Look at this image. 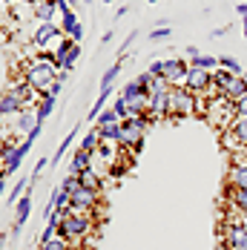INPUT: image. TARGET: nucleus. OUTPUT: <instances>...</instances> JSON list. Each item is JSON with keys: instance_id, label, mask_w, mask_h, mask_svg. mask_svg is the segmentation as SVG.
Instances as JSON below:
<instances>
[{"instance_id": "nucleus-1", "label": "nucleus", "mask_w": 247, "mask_h": 250, "mask_svg": "<svg viewBox=\"0 0 247 250\" xmlns=\"http://www.w3.org/2000/svg\"><path fill=\"white\" fill-rule=\"evenodd\" d=\"M23 81L32 89H38V92H43L49 83H55L58 81V61H55V55H38L35 61L23 63Z\"/></svg>"}, {"instance_id": "nucleus-2", "label": "nucleus", "mask_w": 247, "mask_h": 250, "mask_svg": "<svg viewBox=\"0 0 247 250\" xmlns=\"http://www.w3.org/2000/svg\"><path fill=\"white\" fill-rule=\"evenodd\" d=\"M201 115H204V121L213 126V129L224 132V129H230L233 121H236V104H233L230 98H224V95L210 98V101H204Z\"/></svg>"}, {"instance_id": "nucleus-3", "label": "nucleus", "mask_w": 247, "mask_h": 250, "mask_svg": "<svg viewBox=\"0 0 247 250\" xmlns=\"http://www.w3.org/2000/svg\"><path fill=\"white\" fill-rule=\"evenodd\" d=\"M149 124H152L149 115H132V118L121 121V138H118V144H121L129 155L141 152L144 150V135H147Z\"/></svg>"}, {"instance_id": "nucleus-4", "label": "nucleus", "mask_w": 247, "mask_h": 250, "mask_svg": "<svg viewBox=\"0 0 247 250\" xmlns=\"http://www.w3.org/2000/svg\"><path fill=\"white\" fill-rule=\"evenodd\" d=\"M201 109H204V101L198 95H193L187 86H173L170 89V121L201 115Z\"/></svg>"}, {"instance_id": "nucleus-5", "label": "nucleus", "mask_w": 247, "mask_h": 250, "mask_svg": "<svg viewBox=\"0 0 247 250\" xmlns=\"http://www.w3.org/2000/svg\"><path fill=\"white\" fill-rule=\"evenodd\" d=\"M89 230H92V219H89V213H81V210H69V213H63V225H61V236H63V239H69V242H81Z\"/></svg>"}, {"instance_id": "nucleus-6", "label": "nucleus", "mask_w": 247, "mask_h": 250, "mask_svg": "<svg viewBox=\"0 0 247 250\" xmlns=\"http://www.w3.org/2000/svg\"><path fill=\"white\" fill-rule=\"evenodd\" d=\"M121 98L126 101V106H129V118L132 115H147L149 109V92L138 83V81H132V83H126L121 89Z\"/></svg>"}, {"instance_id": "nucleus-7", "label": "nucleus", "mask_w": 247, "mask_h": 250, "mask_svg": "<svg viewBox=\"0 0 247 250\" xmlns=\"http://www.w3.org/2000/svg\"><path fill=\"white\" fill-rule=\"evenodd\" d=\"M187 72H190V63H187L184 58H170V61H164V72H161V78H164L170 86H184Z\"/></svg>"}, {"instance_id": "nucleus-8", "label": "nucleus", "mask_w": 247, "mask_h": 250, "mask_svg": "<svg viewBox=\"0 0 247 250\" xmlns=\"http://www.w3.org/2000/svg\"><path fill=\"white\" fill-rule=\"evenodd\" d=\"M61 38H66V35H63V29H61V26L52 21V23H38V29H35V38H32V43H35L38 49H46L49 43H58Z\"/></svg>"}, {"instance_id": "nucleus-9", "label": "nucleus", "mask_w": 247, "mask_h": 250, "mask_svg": "<svg viewBox=\"0 0 247 250\" xmlns=\"http://www.w3.org/2000/svg\"><path fill=\"white\" fill-rule=\"evenodd\" d=\"M210 83H213V72H207V69H198V66H190L184 86H187L193 95H204Z\"/></svg>"}, {"instance_id": "nucleus-10", "label": "nucleus", "mask_w": 247, "mask_h": 250, "mask_svg": "<svg viewBox=\"0 0 247 250\" xmlns=\"http://www.w3.org/2000/svg\"><path fill=\"white\" fill-rule=\"evenodd\" d=\"M101 204V193L95 190H86V187H78L72 193V210H81V213H92Z\"/></svg>"}, {"instance_id": "nucleus-11", "label": "nucleus", "mask_w": 247, "mask_h": 250, "mask_svg": "<svg viewBox=\"0 0 247 250\" xmlns=\"http://www.w3.org/2000/svg\"><path fill=\"white\" fill-rule=\"evenodd\" d=\"M224 248H245L247 250V230L242 225H233V222H224Z\"/></svg>"}, {"instance_id": "nucleus-12", "label": "nucleus", "mask_w": 247, "mask_h": 250, "mask_svg": "<svg viewBox=\"0 0 247 250\" xmlns=\"http://www.w3.org/2000/svg\"><path fill=\"white\" fill-rule=\"evenodd\" d=\"M61 29H63V35H66V38H72L75 43H81V41H83V26H81V21H78V15H75L72 9L61 15Z\"/></svg>"}, {"instance_id": "nucleus-13", "label": "nucleus", "mask_w": 247, "mask_h": 250, "mask_svg": "<svg viewBox=\"0 0 247 250\" xmlns=\"http://www.w3.org/2000/svg\"><path fill=\"white\" fill-rule=\"evenodd\" d=\"M147 115L152 121L158 118H170V92H161V95H149V109Z\"/></svg>"}, {"instance_id": "nucleus-14", "label": "nucleus", "mask_w": 247, "mask_h": 250, "mask_svg": "<svg viewBox=\"0 0 247 250\" xmlns=\"http://www.w3.org/2000/svg\"><path fill=\"white\" fill-rule=\"evenodd\" d=\"M32 184H35V178L29 181V190L23 193V199L15 204V233L26 225V219H29V213H32Z\"/></svg>"}, {"instance_id": "nucleus-15", "label": "nucleus", "mask_w": 247, "mask_h": 250, "mask_svg": "<svg viewBox=\"0 0 247 250\" xmlns=\"http://www.w3.org/2000/svg\"><path fill=\"white\" fill-rule=\"evenodd\" d=\"M21 109H23V104L15 95V89H6V92L0 95V121L15 118V112H21Z\"/></svg>"}, {"instance_id": "nucleus-16", "label": "nucleus", "mask_w": 247, "mask_h": 250, "mask_svg": "<svg viewBox=\"0 0 247 250\" xmlns=\"http://www.w3.org/2000/svg\"><path fill=\"white\" fill-rule=\"evenodd\" d=\"M55 12H58L55 0H35V3H32V18H35L38 23H52Z\"/></svg>"}, {"instance_id": "nucleus-17", "label": "nucleus", "mask_w": 247, "mask_h": 250, "mask_svg": "<svg viewBox=\"0 0 247 250\" xmlns=\"http://www.w3.org/2000/svg\"><path fill=\"white\" fill-rule=\"evenodd\" d=\"M245 95H247V75H236L227 86H224V98H230L233 104L242 101Z\"/></svg>"}, {"instance_id": "nucleus-18", "label": "nucleus", "mask_w": 247, "mask_h": 250, "mask_svg": "<svg viewBox=\"0 0 247 250\" xmlns=\"http://www.w3.org/2000/svg\"><path fill=\"white\" fill-rule=\"evenodd\" d=\"M38 124H41V121H38L35 109H21V112H18V118H15V129H18L21 135H29Z\"/></svg>"}, {"instance_id": "nucleus-19", "label": "nucleus", "mask_w": 247, "mask_h": 250, "mask_svg": "<svg viewBox=\"0 0 247 250\" xmlns=\"http://www.w3.org/2000/svg\"><path fill=\"white\" fill-rule=\"evenodd\" d=\"M224 199H227V204H230L233 210H239V213H247V190H239V187H227Z\"/></svg>"}, {"instance_id": "nucleus-20", "label": "nucleus", "mask_w": 247, "mask_h": 250, "mask_svg": "<svg viewBox=\"0 0 247 250\" xmlns=\"http://www.w3.org/2000/svg\"><path fill=\"white\" fill-rule=\"evenodd\" d=\"M89 164H92V152H86V150H75V158H72V164H69V173L72 175H81L83 170H89Z\"/></svg>"}, {"instance_id": "nucleus-21", "label": "nucleus", "mask_w": 247, "mask_h": 250, "mask_svg": "<svg viewBox=\"0 0 247 250\" xmlns=\"http://www.w3.org/2000/svg\"><path fill=\"white\" fill-rule=\"evenodd\" d=\"M227 187H239L247 190V167H227Z\"/></svg>"}, {"instance_id": "nucleus-22", "label": "nucleus", "mask_w": 247, "mask_h": 250, "mask_svg": "<svg viewBox=\"0 0 247 250\" xmlns=\"http://www.w3.org/2000/svg\"><path fill=\"white\" fill-rule=\"evenodd\" d=\"M78 181H81V187H86V190H95V193H101V187H103V184H101L103 178H101L95 170H83V173L78 175Z\"/></svg>"}, {"instance_id": "nucleus-23", "label": "nucleus", "mask_w": 247, "mask_h": 250, "mask_svg": "<svg viewBox=\"0 0 247 250\" xmlns=\"http://www.w3.org/2000/svg\"><path fill=\"white\" fill-rule=\"evenodd\" d=\"M222 150L227 152V155H233V152L245 150V147H242V141L236 138V132H233V129H224V132H222Z\"/></svg>"}, {"instance_id": "nucleus-24", "label": "nucleus", "mask_w": 247, "mask_h": 250, "mask_svg": "<svg viewBox=\"0 0 247 250\" xmlns=\"http://www.w3.org/2000/svg\"><path fill=\"white\" fill-rule=\"evenodd\" d=\"M103 144V135H101V129L95 126V129H89L86 135H83V144H81V150H86V152H95Z\"/></svg>"}, {"instance_id": "nucleus-25", "label": "nucleus", "mask_w": 247, "mask_h": 250, "mask_svg": "<svg viewBox=\"0 0 247 250\" xmlns=\"http://www.w3.org/2000/svg\"><path fill=\"white\" fill-rule=\"evenodd\" d=\"M190 66L207 69V72H216V69H219V58H213V55H196V58L190 61Z\"/></svg>"}, {"instance_id": "nucleus-26", "label": "nucleus", "mask_w": 247, "mask_h": 250, "mask_svg": "<svg viewBox=\"0 0 247 250\" xmlns=\"http://www.w3.org/2000/svg\"><path fill=\"white\" fill-rule=\"evenodd\" d=\"M52 106H55V98H52V95H41L38 109H35V115H38V121H41V124H43V118H49Z\"/></svg>"}, {"instance_id": "nucleus-27", "label": "nucleus", "mask_w": 247, "mask_h": 250, "mask_svg": "<svg viewBox=\"0 0 247 250\" xmlns=\"http://www.w3.org/2000/svg\"><path fill=\"white\" fill-rule=\"evenodd\" d=\"M219 66L227 69L230 75H245V72H242V63H239L236 58H230V55H222V58H219Z\"/></svg>"}, {"instance_id": "nucleus-28", "label": "nucleus", "mask_w": 247, "mask_h": 250, "mask_svg": "<svg viewBox=\"0 0 247 250\" xmlns=\"http://www.w3.org/2000/svg\"><path fill=\"white\" fill-rule=\"evenodd\" d=\"M72 46H75V41H72V38H61V41L55 43V61H58V66H61V61L66 58V52L72 49Z\"/></svg>"}, {"instance_id": "nucleus-29", "label": "nucleus", "mask_w": 247, "mask_h": 250, "mask_svg": "<svg viewBox=\"0 0 247 250\" xmlns=\"http://www.w3.org/2000/svg\"><path fill=\"white\" fill-rule=\"evenodd\" d=\"M121 69H124V61H115V63L103 72V78H101V89H103V86H112V81L118 78V72H121Z\"/></svg>"}, {"instance_id": "nucleus-30", "label": "nucleus", "mask_w": 247, "mask_h": 250, "mask_svg": "<svg viewBox=\"0 0 247 250\" xmlns=\"http://www.w3.org/2000/svg\"><path fill=\"white\" fill-rule=\"evenodd\" d=\"M233 132H236V138L242 141V147H247V118H236L233 126H230Z\"/></svg>"}, {"instance_id": "nucleus-31", "label": "nucleus", "mask_w": 247, "mask_h": 250, "mask_svg": "<svg viewBox=\"0 0 247 250\" xmlns=\"http://www.w3.org/2000/svg\"><path fill=\"white\" fill-rule=\"evenodd\" d=\"M78 58H81V43H75L72 49L66 52V58L61 61V66H63V72H69V69H72V66H75V61H78Z\"/></svg>"}, {"instance_id": "nucleus-32", "label": "nucleus", "mask_w": 247, "mask_h": 250, "mask_svg": "<svg viewBox=\"0 0 247 250\" xmlns=\"http://www.w3.org/2000/svg\"><path fill=\"white\" fill-rule=\"evenodd\" d=\"M233 78H236V75H230V72H227V69H222V66H219V69H216V72H213V83H216V86H219V89H222V95H224V86H227V83H230V81H233Z\"/></svg>"}, {"instance_id": "nucleus-33", "label": "nucleus", "mask_w": 247, "mask_h": 250, "mask_svg": "<svg viewBox=\"0 0 247 250\" xmlns=\"http://www.w3.org/2000/svg\"><path fill=\"white\" fill-rule=\"evenodd\" d=\"M103 141H118L121 138V124H106V126H98Z\"/></svg>"}, {"instance_id": "nucleus-34", "label": "nucleus", "mask_w": 247, "mask_h": 250, "mask_svg": "<svg viewBox=\"0 0 247 250\" xmlns=\"http://www.w3.org/2000/svg\"><path fill=\"white\" fill-rule=\"evenodd\" d=\"M41 250H69V239H63V236H55L52 242L41 245Z\"/></svg>"}, {"instance_id": "nucleus-35", "label": "nucleus", "mask_w": 247, "mask_h": 250, "mask_svg": "<svg viewBox=\"0 0 247 250\" xmlns=\"http://www.w3.org/2000/svg\"><path fill=\"white\" fill-rule=\"evenodd\" d=\"M75 135H78V129H75L72 135H66V138H63V141H61V147H58V152H55V158H52L49 164H58V161H61V155H63V152L69 150V147H72V141H75Z\"/></svg>"}, {"instance_id": "nucleus-36", "label": "nucleus", "mask_w": 247, "mask_h": 250, "mask_svg": "<svg viewBox=\"0 0 247 250\" xmlns=\"http://www.w3.org/2000/svg\"><path fill=\"white\" fill-rule=\"evenodd\" d=\"M78 187H81V181H78V175H72V173H69L66 178H63V181H61V190H63V193H69V196H72Z\"/></svg>"}, {"instance_id": "nucleus-37", "label": "nucleus", "mask_w": 247, "mask_h": 250, "mask_svg": "<svg viewBox=\"0 0 247 250\" xmlns=\"http://www.w3.org/2000/svg\"><path fill=\"white\" fill-rule=\"evenodd\" d=\"M112 109H115V115H118L121 121H126V118H129V106H126V101H124L121 95L115 98V104H112Z\"/></svg>"}, {"instance_id": "nucleus-38", "label": "nucleus", "mask_w": 247, "mask_h": 250, "mask_svg": "<svg viewBox=\"0 0 247 250\" xmlns=\"http://www.w3.org/2000/svg\"><path fill=\"white\" fill-rule=\"evenodd\" d=\"M106 124H121V118L115 115V109H106L98 115V126H106Z\"/></svg>"}, {"instance_id": "nucleus-39", "label": "nucleus", "mask_w": 247, "mask_h": 250, "mask_svg": "<svg viewBox=\"0 0 247 250\" xmlns=\"http://www.w3.org/2000/svg\"><path fill=\"white\" fill-rule=\"evenodd\" d=\"M173 32H170V26H158V29H152V41H167Z\"/></svg>"}, {"instance_id": "nucleus-40", "label": "nucleus", "mask_w": 247, "mask_h": 250, "mask_svg": "<svg viewBox=\"0 0 247 250\" xmlns=\"http://www.w3.org/2000/svg\"><path fill=\"white\" fill-rule=\"evenodd\" d=\"M149 75L152 78H161V72H164V61H152V63H149V69H147Z\"/></svg>"}, {"instance_id": "nucleus-41", "label": "nucleus", "mask_w": 247, "mask_h": 250, "mask_svg": "<svg viewBox=\"0 0 247 250\" xmlns=\"http://www.w3.org/2000/svg\"><path fill=\"white\" fill-rule=\"evenodd\" d=\"M236 118H247V95L242 101H236Z\"/></svg>"}, {"instance_id": "nucleus-42", "label": "nucleus", "mask_w": 247, "mask_h": 250, "mask_svg": "<svg viewBox=\"0 0 247 250\" xmlns=\"http://www.w3.org/2000/svg\"><path fill=\"white\" fill-rule=\"evenodd\" d=\"M46 167H49V161H38V167H35V173H32V178H38V175L43 173Z\"/></svg>"}, {"instance_id": "nucleus-43", "label": "nucleus", "mask_w": 247, "mask_h": 250, "mask_svg": "<svg viewBox=\"0 0 247 250\" xmlns=\"http://www.w3.org/2000/svg\"><path fill=\"white\" fill-rule=\"evenodd\" d=\"M236 12H239V15H242V21H245V18H247V3H239V6H236Z\"/></svg>"}, {"instance_id": "nucleus-44", "label": "nucleus", "mask_w": 247, "mask_h": 250, "mask_svg": "<svg viewBox=\"0 0 247 250\" xmlns=\"http://www.w3.org/2000/svg\"><path fill=\"white\" fill-rule=\"evenodd\" d=\"M6 184H9V181H6V175H0V199L6 196Z\"/></svg>"}, {"instance_id": "nucleus-45", "label": "nucleus", "mask_w": 247, "mask_h": 250, "mask_svg": "<svg viewBox=\"0 0 247 250\" xmlns=\"http://www.w3.org/2000/svg\"><path fill=\"white\" fill-rule=\"evenodd\" d=\"M3 245H6V233H0V250H3Z\"/></svg>"}, {"instance_id": "nucleus-46", "label": "nucleus", "mask_w": 247, "mask_h": 250, "mask_svg": "<svg viewBox=\"0 0 247 250\" xmlns=\"http://www.w3.org/2000/svg\"><path fill=\"white\" fill-rule=\"evenodd\" d=\"M242 23H245V41H247V18H245V21H242Z\"/></svg>"}, {"instance_id": "nucleus-47", "label": "nucleus", "mask_w": 247, "mask_h": 250, "mask_svg": "<svg viewBox=\"0 0 247 250\" xmlns=\"http://www.w3.org/2000/svg\"><path fill=\"white\" fill-rule=\"evenodd\" d=\"M242 155H245V161H247V147H245V150H242Z\"/></svg>"}, {"instance_id": "nucleus-48", "label": "nucleus", "mask_w": 247, "mask_h": 250, "mask_svg": "<svg viewBox=\"0 0 247 250\" xmlns=\"http://www.w3.org/2000/svg\"><path fill=\"white\" fill-rule=\"evenodd\" d=\"M224 250H245V248H224Z\"/></svg>"}, {"instance_id": "nucleus-49", "label": "nucleus", "mask_w": 247, "mask_h": 250, "mask_svg": "<svg viewBox=\"0 0 247 250\" xmlns=\"http://www.w3.org/2000/svg\"><path fill=\"white\" fill-rule=\"evenodd\" d=\"M103 3H115V0H103Z\"/></svg>"}, {"instance_id": "nucleus-50", "label": "nucleus", "mask_w": 247, "mask_h": 250, "mask_svg": "<svg viewBox=\"0 0 247 250\" xmlns=\"http://www.w3.org/2000/svg\"><path fill=\"white\" fill-rule=\"evenodd\" d=\"M147 3H158V0H147Z\"/></svg>"}, {"instance_id": "nucleus-51", "label": "nucleus", "mask_w": 247, "mask_h": 250, "mask_svg": "<svg viewBox=\"0 0 247 250\" xmlns=\"http://www.w3.org/2000/svg\"><path fill=\"white\" fill-rule=\"evenodd\" d=\"M83 3H92V0H83Z\"/></svg>"}]
</instances>
